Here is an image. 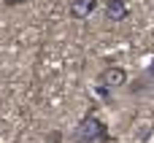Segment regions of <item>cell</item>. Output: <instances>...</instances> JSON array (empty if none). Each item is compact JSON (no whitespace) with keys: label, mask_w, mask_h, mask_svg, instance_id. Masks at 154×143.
Returning <instances> with one entry per match:
<instances>
[{"label":"cell","mask_w":154,"mask_h":143,"mask_svg":"<svg viewBox=\"0 0 154 143\" xmlns=\"http://www.w3.org/2000/svg\"><path fill=\"white\" fill-rule=\"evenodd\" d=\"M106 135H108L106 122H100L95 114H87L79 122V127L73 132V141L76 143H97V141H106Z\"/></svg>","instance_id":"6da1fadb"},{"label":"cell","mask_w":154,"mask_h":143,"mask_svg":"<svg viewBox=\"0 0 154 143\" xmlns=\"http://www.w3.org/2000/svg\"><path fill=\"white\" fill-rule=\"evenodd\" d=\"M100 84H103L106 89H119V87L127 84V70L119 68V65H108V68H103V73H100Z\"/></svg>","instance_id":"7a4b0ae2"},{"label":"cell","mask_w":154,"mask_h":143,"mask_svg":"<svg viewBox=\"0 0 154 143\" xmlns=\"http://www.w3.org/2000/svg\"><path fill=\"white\" fill-rule=\"evenodd\" d=\"M103 14H106V19H108V22H125V19L130 16V8H127V3H125V0H106Z\"/></svg>","instance_id":"3957f363"},{"label":"cell","mask_w":154,"mask_h":143,"mask_svg":"<svg viewBox=\"0 0 154 143\" xmlns=\"http://www.w3.org/2000/svg\"><path fill=\"white\" fill-rule=\"evenodd\" d=\"M95 8H97V0H70L68 14H70V19L81 22V19L92 16V11H95Z\"/></svg>","instance_id":"277c9868"},{"label":"cell","mask_w":154,"mask_h":143,"mask_svg":"<svg viewBox=\"0 0 154 143\" xmlns=\"http://www.w3.org/2000/svg\"><path fill=\"white\" fill-rule=\"evenodd\" d=\"M143 81H146V84H154V62L146 68V73H143Z\"/></svg>","instance_id":"5b68a950"},{"label":"cell","mask_w":154,"mask_h":143,"mask_svg":"<svg viewBox=\"0 0 154 143\" xmlns=\"http://www.w3.org/2000/svg\"><path fill=\"white\" fill-rule=\"evenodd\" d=\"M49 143H62V132H51L49 135Z\"/></svg>","instance_id":"8992f818"},{"label":"cell","mask_w":154,"mask_h":143,"mask_svg":"<svg viewBox=\"0 0 154 143\" xmlns=\"http://www.w3.org/2000/svg\"><path fill=\"white\" fill-rule=\"evenodd\" d=\"M3 3H8V5H19V3H27V0H3Z\"/></svg>","instance_id":"52a82bcc"}]
</instances>
